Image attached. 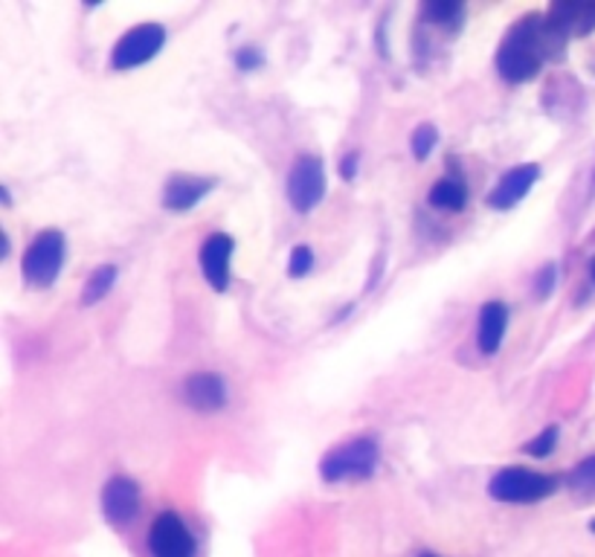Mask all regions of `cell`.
<instances>
[{"label": "cell", "mask_w": 595, "mask_h": 557, "mask_svg": "<svg viewBox=\"0 0 595 557\" xmlns=\"http://www.w3.org/2000/svg\"><path fill=\"white\" fill-rule=\"evenodd\" d=\"M566 39L546 15H525L511 26L497 50V71L506 82H532L541 73L546 58H557L564 53Z\"/></svg>", "instance_id": "obj_1"}, {"label": "cell", "mask_w": 595, "mask_h": 557, "mask_svg": "<svg viewBox=\"0 0 595 557\" xmlns=\"http://www.w3.org/2000/svg\"><path fill=\"white\" fill-rule=\"evenodd\" d=\"M378 464H381V448L375 439H352L331 448L320 459V476L329 485L340 482H363V479L375 476Z\"/></svg>", "instance_id": "obj_2"}, {"label": "cell", "mask_w": 595, "mask_h": 557, "mask_svg": "<svg viewBox=\"0 0 595 557\" xmlns=\"http://www.w3.org/2000/svg\"><path fill=\"white\" fill-rule=\"evenodd\" d=\"M557 491V479L546 476V473L525 471V468H502L491 476L488 482V494L497 503H511V505H529L541 503L546 496Z\"/></svg>", "instance_id": "obj_3"}, {"label": "cell", "mask_w": 595, "mask_h": 557, "mask_svg": "<svg viewBox=\"0 0 595 557\" xmlns=\"http://www.w3.org/2000/svg\"><path fill=\"white\" fill-rule=\"evenodd\" d=\"M64 267V236L62 229H41L24 253V279L32 288L55 285Z\"/></svg>", "instance_id": "obj_4"}, {"label": "cell", "mask_w": 595, "mask_h": 557, "mask_svg": "<svg viewBox=\"0 0 595 557\" xmlns=\"http://www.w3.org/2000/svg\"><path fill=\"white\" fill-rule=\"evenodd\" d=\"M326 197V165L314 154L297 158L288 174V201L297 213L308 215Z\"/></svg>", "instance_id": "obj_5"}, {"label": "cell", "mask_w": 595, "mask_h": 557, "mask_svg": "<svg viewBox=\"0 0 595 557\" xmlns=\"http://www.w3.org/2000/svg\"><path fill=\"white\" fill-rule=\"evenodd\" d=\"M163 44L166 30L160 24L134 26L117 41V47L110 53V64H114V71H134V67L151 62L163 50Z\"/></svg>", "instance_id": "obj_6"}, {"label": "cell", "mask_w": 595, "mask_h": 557, "mask_svg": "<svg viewBox=\"0 0 595 557\" xmlns=\"http://www.w3.org/2000/svg\"><path fill=\"white\" fill-rule=\"evenodd\" d=\"M149 551L151 557H195V534L189 532L187 523L174 511H163L157 514L149 528Z\"/></svg>", "instance_id": "obj_7"}, {"label": "cell", "mask_w": 595, "mask_h": 557, "mask_svg": "<svg viewBox=\"0 0 595 557\" xmlns=\"http://www.w3.org/2000/svg\"><path fill=\"white\" fill-rule=\"evenodd\" d=\"M140 511V485L131 476H114L103 488V514L114 526H126Z\"/></svg>", "instance_id": "obj_8"}, {"label": "cell", "mask_w": 595, "mask_h": 557, "mask_svg": "<svg viewBox=\"0 0 595 557\" xmlns=\"http://www.w3.org/2000/svg\"><path fill=\"white\" fill-rule=\"evenodd\" d=\"M538 178H541V165L538 163H525L518 165V169H511V172L502 174L500 183H497L491 195H488V206L500 210V213H506L511 206H518L520 201L532 192Z\"/></svg>", "instance_id": "obj_9"}, {"label": "cell", "mask_w": 595, "mask_h": 557, "mask_svg": "<svg viewBox=\"0 0 595 557\" xmlns=\"http://www.w3.org/2000/svg\"><path fill=\"white\" fill-rule=\"evenodd\" d=\"M235 244L224 233H215L201 247V270L212 291H227L230 288V261H233Z\"/></svg>", "instance_id": "obj_10"}, {"label": "cell", "mask_w": 595, "mask_h": 557, "mask_svg": "<svg viewBox=\"0 0 595 557\" xmlns=\"http://www.w3.org/2000/svg\"><path fill=\"white\" fill-rule=\"evenodd\" d=\"M215 181L198 178V174H174L163 189V206L169 213H189L212 192Z\"/></svg>", "instance_id": "obj_11"}, {"label": "cell", "mask_w": 595, "mask_h": 557, "mask_svg": "<svg viewBox=\"0 0 595 557\" xmlns=\"http://www.w3.org/2000/svg\"><path fill=\"white\" fill-rule=\"evenodd\" d=\"M183 400L198 413H215L227 404V386L212 372H198L183 384Z\"/></svg>", "instance_id": "obj_12"}, {"label": "cell", "mask_w": 595, "mask_h": 557, "mask_svg": "<svg viewBox=\"0 0 595 557\" xmlns=\"http://www.w3.org/2000/svg\"><path fill=\"white\" fill-rule=\"evenodd\" d=\"M546 21L566 41L584 39L589 32H595V3H555L546 12Z\"/></svg>", "instance_id": "obj_13"}, {"label": "cell", "mask_w": 595, "mask_h": 557, "mask_svg": "<svg viewBox=\"0 0 595 557\" xmlns=\"http://www.w3.org/2000/svg\"><path fill=\"white\" fill-rule=\"evenodd\" d=\"M506 325H509V308L502 306L500 299L486 302L482 311H479V352L488 354V357L500 352L502 338H506Z\"/></svg>", "instance_id": "obj_14"}, {"label": "cell", "mask_w": 595, "mask_h": 557, "mask_svg": "<svg viewBox=\"0 0 595 557\" xmlns=\"http://www.w3.org/2000/svg\"><path fill=\"white\" fill-rule=\"evenodd\" d=\"M433 210H445V213H459L468 204V183L459 174H447L433 183L431 195H427Z\"/></svg>", "instance_id": "obj_15"}, {"label": "cell", "mask_w": 595, "mask_h": 557, "mask_svg": "<svg viewBox=\"0 0 595 557\" xmlns=\"http://www.w3.org/2000/svg\"><path fill=\"white\" fill-rule=\"evenodd\" d=\"M117 276L119 274L114 265L96 267L94 274L87 276L85 288H82V306H96V302H103V299L110 293V288L117 285Z\"/></svg>", "instance_id": "obj_16"}, {"label": "cell", "mask_w": 595, "mask_h": 557, "mask_svg": "<svg viewBox=\"0 0 595 557\" xmlns=\"http://www.w3.org/2000/svg\"><path fill=\"white\" fill-rule=\"evenodd\" d=\"M424 18L436 26H445V30H459L465 18L463 3H427L424 7Z\"/></svg>", "instance_id": "obj_17"}, {"label": "cell", "mask_w": 595, "mask_h": 557, "mask_svg": "<svg viewBox=\"0 0 595 557\" xmlns=\"http://www.w3.org/2000/svg\"><path fill=\"white\" fill-rule=\"evenodd\" d=\"M566 485L572 491H578V494H595V456L572 468L570 476H566Z\"/></svg>", "instance_id": "obj_18"}, {"label": "cell", "mask_w": 595, "mask_h": 557, "mask_svg": "<svg viewBox=\"0 0 595 557\" xmlns=\"http://www.w3.org/2000/svg\"><path fill=\"white\" fill-rule=\"evenodd\" d=\"M436 140H439V131L433 126L415 128L413 137H410V151H413V158L418 160V163H424V160L431 158V151L436 149Z\"/></svg>", "instance_id": "obj_19"}, {"label": "cell", "mask_w": 595, "mask_h": 557, "mask_svg": "<svg viewBox=\"0 0 595 557\" xmlns=\"http://www.w3.org/2000/svg\"><path fill=\"white\" fill-rule=\"evenodd\" d=\"M557 427H546V430L538 436V439H532L529 444L523 448L525 456H534V459H546V456H552V450L557 448Z\"/></svg>", "instance_id": "obj_20"}, {"label": "cell", "mask_w": 595, "mask_h": 557, "mask_svg": "<svg viewBox=\"0 0 595 557\" xmlns=\"http://www.w3.org/2000/svg\"><path fill=\"white\" fill-rule=\"evenodd\" d=\"M311 267H314V250L308 247V244H299V247H294V250H290L288 276H294V279H302V276L311 274Z\"/></svg>", "instance_id": "obj_21"}, {"label": "cell", "mask_w": 595, "mask_h": 557, "mask_svg": "<svg viewBox=\"0 0 595 557\" xmlns=\"http://www.w3.org/2000/svg\"><path fill=\"white\" fill-rule=\"evenodd\" d=\"M557 285V265H546L541 274L534 276V297L549 299Z\"/></svg>", "instance_id": "obj_22"}, {"label": "cell", "mask_w": 595, "mask_h": 557, "mask_svg": "<svg viewBox=\"0 0 595 557\" xmlns=\"http://www.w3.org/2000/svg\"><path fill=\"white\" fill-rule=\"evenodd\" d=\"M262 62H265V58H262V53L256 47H242L238 53H235V64H238V71H244V73L262 67Z\"/></svg>", "instance_id": "obj_23"}, {"label": "cell", "mask_w": 595, "mask_h": 557, "mask_svg": "<svg viewBox=\"0 0 595 557\" xmlns=\"http://www.w3.org/2000/svg\"><path fill=\"white\" fill-rule=\"evenodd\" d=\"M358 160H361V158H358L354 151H352V154H346V158L340 160V178H343V181L352 183L354 178H358Z\"/></svg>", "instance_id": "obj_24"}, {"label": "cell", "mask_w": 595, "mask_h": 557, "mask_svg": "<svg viewBox=\"0 0 595 557\" xmlns=\"http://www.w3.org/2000/svg\"><path fill=\"white\" fill-rule=\"evenodd\" d=\"M589 279H593V285H595V256H593V261H589Z\"/></svg>", "instance_id": "obj_25"}, {"label": "cell", "mask_w": 595, "mask_h": 557, "mask_svg": "<svg viewBox=\"0 0 595 557\" xmlns=\"http://www.w3.org/2000/svg\"><path fill=\"white\" fill-rule=\"evenodd\" d=\"M424 557H436V555H424Z\"/></svg>", "instance_id": "obj_26"}]
</instances>
